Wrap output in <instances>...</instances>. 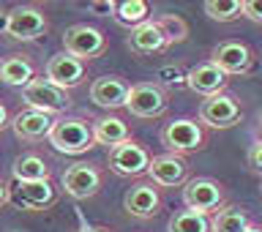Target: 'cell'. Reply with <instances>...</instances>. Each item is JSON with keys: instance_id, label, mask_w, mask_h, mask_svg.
<instances>
[{"instance_id": "cell-1", "label": "cell", "mask_w": 262, "mask_h": 232, "mask_svg": "<svg viewBox=\"0 0 262 232\" xmlns=\"http://www.w3.org/2000/svg\"><path fill=\"white\" fill-rule=\"evenodd\" d=\"M188 36V25L175 14H164L156 16V19H147L142 25H137L134 30L128 33L126 44L131 52L150 57V55H161L167 52L172 44H180Z\"/></svg>"}, {"instance_id": "cell-2", "label": "cell", "mask_w": 262, "mask_h": 232, "mask_svg": "<svg viewBox=\"0 0 262 232\" xmlns=\"http://www.w3.org/2000/svg\"><path fill=\"white\" fill-rule=\"evenodd\" d=\"M47 139L57 153H69V156H79L96 145L90 120L85 118H57Z\"/></svg>"}, {"instance_id": "cell-3", "label": "cell", "mask_w": 262, "mask_h": 232, "mask_svg": "<svg viewBox=\"0 0 262 232\" xmlns=\"http://www.w3.org/2000/svg\"><path fill=\"white\" fill-rule=\"evenodd\" d=\"M161 142L167 147V153L186 156V153H194V151H202L205 147L208 129L196 118H178L161 129Z\"/></svg>"}, {"instance_id": "cell-4", "label": "cell", "mask_w": 262, "mask_h": 232, "mask_svg": "<svg viewBox=\"0 0 262 232\" xmlns=\"http://www.w3.org/2000/svg\"><path fill=\"white\" fill-rule=\"evenodd\" d=\"M243 118V110H241V101L227 93V90H221L216 96H208L205 101L200 104V120L205 129H232L237 126Z\"/></svg>"}, {"instance_id": "cell-5", "label": "cell", "mask_w": 262, "mask_h": 232, "mask_svg": "<svg viewBox=\"0 0 262 232\" xmlns=\"http://www.w3.org/2000/svg\"><path fill=\"white\" fill-rule=\"evenodd\" d=\"M169 107V90H164L159 82H137L128 88L126 110L137 118H161Z\"/></svg>"}, {"instance_id": "cell-6", "label": "cell", "mask_w": 262, "mask_h": 232, "mask_svg": "<svg viewBox=\"0 0 262 232\" xmlns=\"http://www.w3.org/2000/svg\"><path fill=\"white\" fill-rule=\"evenodd\" d=\"M49 30V19L38 6H16L3 19V33L14 41H36Z\"/></svg>"}, {"instance_id": "cell-7", "label": "cell", "mask_w": 262, "mask_h": 232, "mask_svg": "<svg viewBox=\"0 0 262 232\" xmlns=\"http://www.w3.org/2000/svg\"><path fill=\"white\" fill-rule=\"evenodd\" d=\"M183 205L186 210L213 216L224 205V186L213 178H188L183 186Z\"/></svg>"}, {"instance_id": "cell-8", "label": "cell", "mask_w": 262, "mask_h": 232, "mask_svg": "<svg viewBox=\"0 0 262 232\" xmlns=\"http://www.w3.org/2000/svg\"><path fill=\"white\" fill-rule=\"evenodd\" d=\"M63 47L69 55L88 63L93 57H101L106 52V47H110V41H106L104 30L93 28V25H71L63 36Z\"/></svg>"}, {"instance_id": "cell-9", "label": "cell", "mask_w": 262, "mask_h": 232, "mask_svg": "<svg viewBox=\"0 0 262 232\" xmlns=\"http://www.w3.org/2000/svg\"><path fill=\"white\" fill-rule=\"evenodd\" d=\"M210 63H216L227 77L232 74H249L257 63L254 57V49L246 44V41H237V38H227V41H219L216 47L210 49Z\"/></svg>"}, {"instance_id": "cell-10", "label": "cell", "mask_w": 262, "mask_h": 232, "mask_svg": "<svg viewBox=\"0 0 262 232\" xmlns=\"http://www.w3.org/2000/svg\"><path fill=\"white\" fill-rule=\"evenodd\" d=\"M147 180L159 188H178L188 183V175H191V167H188L186 156L178 153H161L153 156L150 164H147Z\"/></svg>"}, {"instance_id": "cell-11", "label": "cell", "mask_w": 262, "mask_h": 232, "mask_svg": "<svg viewBox=\"0 0 262 232\" xmlns=\"http://www.w3.org/2000/svg\"><path fill=\"white\" fill-rule=\"evenodd\" d=\"M22 98L28 104V110L44 112V115H60L71 107V96L66 90L55 88L52 82H47L44 77H36L28 88H22Z\"/></svg>"}, {"instance_id": "cell-12", "label": "cell", "mask_w": 262, "mask_h": 232, "mask_svg": "<svg viewBox=\"0 0 262 232\" xmlns=\"http://www.w3.org/2000/svg\"><path fill=\"white\" fill-rule=\"evenodd\" d=\"M104 183V172L96 164L88 161H77L71 167H66V172L60 175V186L66 188V194L74 200H90L98 194V188Z\"/></svg>"}, {"instance_id": "cell-13", "label": "cell", "mask_w": 262, "mask_h": 232, "mask_svg": "<svg viewBox=\"0 0 262 232\" xmlns=\"http://www.w3.org/2000/svg\"><path fill=\"white\" fill-rule=\"evenodd\" d=\"M150 151L137 142V139H128L123 145L110 147V170L120 178H139L147 172V164H150Z\"/></svg>"}, {"instance_id": "cell-14", "label": "cell", "mask_w": 262, "mask_h": 232, "mask_svg": "<svg viewBox=\"0 0 262 232\" xmlns=\"http://www.w3.org/2000/svg\"><path fill=\"white\" fill-rule=\"evenodd\" d=\"M123 208L128 216H134L139 221H147L153 216H159L161 210V188L153 186L150 180H137L134 186L123 197Z\"/></svg>"}, {"instance_id": "cell-15", "label": "cell", "mask_w": 262, "mask_h": 232, "mask_svg": "<svg viewBox=\"0 0 262 232\" xmlns=\"http://www.w3.org/2000/svg\"><path fill=\"white\" fill-rule=\"evenodd\" d=\"M47 82H52L55 88H60L69 93L71 88L82 85V79H85V71L88 66L79 60V57H74L69 52H57L47 60Z\"/></svg>"}, {"instance_id": "cell-16", "label": "cell", "mask_w": 262, "mask_h": 232, "mask_svg": "<svg viewBox=\"0 0 262 232\" xmlns=\"http://www.w3.org/2000/svg\"><path fill=\"white\" fill-rule=\"evenodd\" d=\"M227 82H229V77L210 60H202L186 71V88H191L194 93H200L205 98L227 90Z\"/></svg>"}, {"instance_id": "cell-17", "label": "cell", "mask_w": 262, "mask_h": 232, "mask_svg": "<svg viewBox=\"0 0 262 232\" xmlns=\"http://www.w3.org/2000/svg\"><path fill=\"white\" fill-rule=\"evenodd\" d=\"M128 88L131 85L123 77L106 74V77H98L90 85V101L96 107H104V110H120V107H126Z\"/></svg>"}, {"instance_id": "cell-18", "label": "cell", "mask_w": 262, "mask_h": 232, "mask_svg": "<svg viewBox=\"0 0 262 232\" xmlns=\"http://www.w3.org/2000/svg\"><path fill=\"white\" fill-rule=\"evenodd\" d=\"M55 126V118L52 115H44V112H36V110H22L14 115L11 120V129L14 134L22 139V142H38V139H47L49 131Z\"/></svg>"}, {"instance_id": "cell-19", "label": "cell", "mask_w": 262, "mask_h": 232, "mask_svg": "<svg viewBox=\"0 0 262 232\" xmlns=\"http://www.w3.org/2000/svg\"><path fill=\"white\" fill-rule=\"evenodd\" d=\"M16 202L22 208H30V210H44V208H52L57 202V188H52L49 180H30V183H16Z\"/></svg>"}, {"instance_id": "cell-20", "label": "cell", "mask_w": 262, "mask_h": 232, "mask_svg": "<svg viewBox=\"0 0 262 232\" xmlns=\"http://www.w3.org/2000/svg\"><path fill=\"white\" fill-rule=\"evenodd\" d=\"M90 129H93V142L96 145L115 147V145H123L131 139L128 123L123 118H118V115H101V118L90 120Z\"/></svg>"}, {"instance_id": "cell-21", "label": "cell", "mask_w": 262, "mask_h": 232, "mask_svg": "<svg viewBox=\"0 0 262 232\" xmlns=\"http://www.w3.org/2000/svg\"><path fill=\"white\" fill-rule=\"evenodd\" d=\"M36 79V63L28 55H8L0 60V82L8 88H28Z\"/></svg>"}, {"instance_id": "cell-22", "label": "cell", "mask_w": 262, "mask_h": 232, "mask_svg": "<svg viewBox=\"0 0 262 232\" xmlns=\"http://www.w3.org/2000/svg\"><path fill=\"white\" fill-rule=\"evenodd\" d=\"M249 224H251V216L246 213V208L232 202H224L210 216V232H243Z\"/></svg>"}, {"instance_id": "cell-23", "label": "cell", "mask_w": 262, "mask_h": 232, "mask_svg": "<svg viewBox=\"0 0 262 232\" xmlns=\"http://www.w3.org/2000/svg\"><path fill=\"white\" fill-rule=\"evenodd\" d=\"M11 175L16 183H30V180H49V164L38 153H22L14 161Z\"/></svg>"}, {"instance_id": "cell-24", "label": "cell", "mask_w": 262, "mask_h": 232, "mask_svg": "<svg viewBox=\"0 0 262 232\" xmlns=\"http://www.w3.org/2000/svg\"><path fill=\"white\" fill-rule=\"evenodd\" d=\"M112 16H115V22H118V25L134 30L137 25H142V22L150 19V6H147L145 0H123V3H115Z\"/></svg>"}, {"instance_id": "cell-25", "label": "cell", "mask_w": 262, "mask_h": 232, "mask_svg": "<svg viewBox=\"0 0 262 232\" xmlns=\"http://www.w3.org/2000/svg\"><path fill=\"white\" fill-rule=\"evenodd\" d=\"M169 232H210V216L194 210H178L169 219Z\"/></svg>"}, {"instance_id": "cell-26", "label": "cell", "mask_w": 262, "mask_h": 232, "mask_svg": "<svg viewBox=\"0 0 262 232\" xmlns=\"http://www.w3.org/2000/svg\"><path fill=\"white\" fill-rule=\"evenodd\" d=\"M202 8L216 22H235L243 16V0H208Z\"/></svg>"}, {"instance_id": "cell-27", "label": "cell", "mask_w": 262, "mask_h": 232, "mask_svg": "<svg viewBox=\"0 0 262 232\" xmlns=\"http://www.w3.org/2000/svg\"><path fill=\"white\" fill-rule=\"evenodd\" d=\"M159 85L164 88V90H167V85L172 88V85H186V74H180L178 71V66H175V69H172V66H167V69H161L159 71Z\"/></svg>"}, {"instance_id": "cell-28", "label": "cell", "mask_w": 262, "mask_h": 232, "mask_svg": "<svg viewBox=\"0 0 262 232\" xmlns=\"http://www.w3.org/2000/svg\"><path fill=\"white\" fill-rule=\"evenodd\" d=\"M243 16L262 25V0H243Z\"/></svg>"}, {"instance_id": "cell-29", "label": "cell", "mask_w": 262, "mask_h": 232, "mask_svg": "<svg viewBox=\"0 0 262 232\" xmlns=\"http://www.w3.org/2000/svg\"><path fill=\"white\" fill-rule=\"evenodd\" d=\"M249 167H251V172L262 175V139H257V142L249 147Z\"/></svg>"}, {"instance_id": "cell-30", "label": "cell", "mask_w": 262, "mask_h": 232, "mask_svg": "<svg viewBox=\"0 0 262 232\" xmlns=\"http://www.w3.org/2000/svg\"><path fill=\"white\" fill-rule=\"evenodd\" d=\"M8 202H11V188H8L6 180H0V208L8 205Z\"/></svg>"}, {"instance_id": "cell-31", "label": "cell", "mask_w": 262, "mask_h": 232, "mask_svg": "<svg viewBox=\"0 0 262 232\" xmlns=\"http://www.w3.org/2000/svg\"><path fill=\"white\" fill-rule=\"evenodd\" d=\"M115 3L110 0V3H90V11H104V14H112Z\"/></svg>"}, {"instance_id": "cell-32", "label": "cell", "mask_w": 262, "mask_h": 232, "mask_svg": "<svg viewBox=\"0 0 262 232\" xmlns=\"http://www.w3.org/2000/svg\"><path fill=\"white\" fill-rule=\"evenodd\" d=\"M8 123H11V115H8V107L6 104H0V131H3Z\"/></svg>"}, {"instance_id": "cell-33", "label": "cell", "mask_w": 262, "mask_h": 232, "mask_svg": "<svg viewBox=\"0 0 262 232\" xmlns=\"http://www.w3.org/2000/svg\"><path fill=\"white\" fill-rule=\"evenodd\" d=\"M82 232H112V229H106V227H88V229H82Z\"/></svg>"}, {"instance_id": "cell-34", "label": "cell", "mask_w": 262, "mask_h": 232, "mask_svg": "<svg viewBox=\"0 0 262 232\" xmlns=\"http://www.w3.org/2000/svg\"><path fill=\"white\" fill-rule=\"evenodd\" d=\"M243 232H262V227H257V224H249V227H246Z\"/></svg>"}, {"instance_id": "cell-35", "label": "cell", "mask_w": 262, "mask_h": 232, "mask_svg": "<svg viewBox=\"0 0 262 232\" xmlns=\"http://www.w3.org/2000/svg\"><path fill=\"white\" fill-rule=\"evenodd\" d=\"M259 131H262V112H259Z\"/></svg>"}, {"instance_id": "cell-36", "label": "cell", "mask_w": 262, "mask_h": 232, "mask_svg": "<svg viewBox=\"0 0 262 232\" xmlns=\"http://www.w3.org/2000/svg\"><path fill=\"white\" fill-rule=\"evenodd\" d=\"M259 192H262V186H259Z\"/></svg>"}]
</instances>
